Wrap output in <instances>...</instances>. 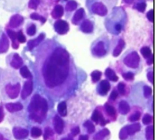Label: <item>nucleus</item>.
I'll return each instance as SVG.
<instances>
[{
	"instance_id": "24",
	"label": "nucleus",
	"mask_w": 155,
	"mask_h": 140,
	"mask_svg": "<svg viewBox=\"0 0 155 140\" xmlns=\"http://www.w3.org/2000/svg\"><path fill=\"white\" fill-rule=\"evenodd\" d=\"M110 134V131L108 130V129L105 128L97 133L94 136V140H103L105 137H106L107 135Z\"/></svg>"
},
{
	"instance_id": "23",
	"label": "nucleus",
	"mask_w": 155,
	"mask_h": 140,
	"mask_svg": "<svg viewBox=\"0 0 155 140\" xmlns=\"http://www.w3.org/2000/svg\"><path fill=\"white\" fill-rule=\"evenodd\" d=\"M84 16V10L82 8H79L76 11L75 14H74L73 18L72 19L73 22L74 24H77L78 22H79L83 18Z\"/></svg>"
},
{
	"instance_id": "51",
	"label": "nucleus",
	"mask_w": 155,
	"mask_h": 140,
	"mask_svg": "<svg viewBox=\"0 0 155 140\" xmlns=\"http://www.w3.org/2000/svg\"><path fill=\"white\" fill-rule=\"evenodd\" d=\"M117 95H118V94H117V92L115 90H113L111 94H110V98L112 100H114L116 99V98L117 97Z\"/></svg>"
},
{
	"instance_id": "34",
	"label": "nucleus",
	"mask_w": 155,
	"mask_h": 140,
	"mask_svg": "<svg viewBox=\"0 0 155 140\" xmlns=\"http://www.w3.org/2000/svg\"><path fill=\"white\" fill-rule=\"evenodd\" d=\"M105 110H106V112H107V113L110 115V116H115L116 115V110L115 109V108L108 104H106L105 106Z\"/></svg>"
},
{
	"instance_id": "46",
	"label": "nucleus",
	"mask_w": 155,
	"mask_h": 140,
	"mask_svg": "<svg viewBox=\"0 0 155 140\" xmlns=\"http://www.w3.org/2000/svg\"><path fill=\"white\" fill-rule=\"evenodd\" d=\"M117 89L119 92L121 94V95H124L125 93V85L124 83L120 82L118 84L117 86Z\"/></svg>"
},
{
	"instance_id": "10",
	"label": "nucleus",
	"mask_w": 155,
	"mask_h": 140,
	"mask_svg": "<svg viewBox=\"0 0 155 140\" xmlns=\"http://www.w3.org/2000/svg\"><path fill=\"white\" fill-rule=\"evenodd\" d=\"M33 81L31 80H28L24 83L21 94L22 99L25 100L31 94L33 91Z\"/></svg>"
},
{
	"instance_id": "2",
	"label": "nucleus",
	"mask_w": 155,
	"mask_h": 140,
	"mask_svg": "<svg viewBox=\"0 0 155 140\" xmlns=\"http://www.w3.org/2000/svg\"><path fill=\"white\" fill-rule=\"evenodd\" d=\"M20 89V83L12 82L10 72L0 68V99L3 101L15 99L18 97Z\"/></svg>"
},
{
	"instance_id": "5",
	"label": "nucleus",
	"mask_w": 155,
	"mask_h": 140,
	"mask_svg": "<svg viewBox=\"0 0 155 140\" xmlns=\"http://www.w3.org/2000/svg\"><path fill=\"white\" fill-rule=\"evenodd\" d=\"M24 22V18L19 14H15L11 16L7 24V28L13 29L20 27Z\"/></svg>"
},
{
	"instance_id": "25",
	"label": "nucleus",
	"mask_w": 155,
	"mask_h": 140,
	"mask_svg": "<svg viewBox=\"0 0 155 140\" xmlns=\"http://www.w3.org/2000/svg\"><path fill=\"white\" fill-rule=\"evenodd\" d=\"M105 75L106 77L110 80L113 81H116L118 80V77L116 75V74H115L114 71L110 69V68H107L105 70Z\"/></svg>"
},
{
	"instance_id": "1",
	"label": "nucleus",
	"mask_w": 155,
	"mask_h": 140,
	"mask_svg": "<svg viewBox=\"0 0 155 140\" xmlns=\"http://www.w3.org/2000/svg\"><path fill=\"white\" fill-rule=\"evenodd\" d=\"M44 59L42 72L45 83L49 88L62 84L68 77L70 59L68 52L61 46H51Z\"/></svg>"
},
{
	"instance_id": "22",
	"label": "nucleus",
	"mask_w": 155,
	"mask_h": 140,
	"mask_svg": "<svg viewBox=\"0 0 155 140\" xmlns=\"http://www.w3.org/2000/svg\"><path fill=\"white\" fill-rule=\"evenodd\" d=\"M130 107L128 103L124 100L121 101L119 104V110L122 115L127 114L130 111Z\"/></svg>"
},
{
	"instance_id": "54",
	"label": "nucleus",
	"mask_w": 155,
	"mask_h": 140,
	"mask_svg": "<svg viewBox=\"0 0 155 140\" xmlns=\"http://www.w3.org/2000/svg\"><path fill=\"white\" fill-rule=\"evenodd\" d=\"M153 62V56L152 55L151 57V59H150V57H149V59L147 60V63L148 65H151V64H152Z\"/></svg>"
},
{
	"instance_id": "53",
	"label": "nucleus",
	"mask_w": 155,
	"mask_h": 140,
	"mask_svg": "<svg viewBox=\"0 0 155 140\" xmlns=\"http://www.w3.org/2000/svg\"><path fill=\"white\" fill-rule=\"evenodd\" d=\"M88 137L86 135H81L79 138V140H88Z\"/></svg>"
},
{
	"instance_id": "55",
	"label": "nucleus",
	"mask_w": 155,
	"mask_h": 140,
	"mask_svg": "<svg viewBox=\"0 0 155 140\" xmlns=\"http://www.w3.org/2000/svg\"><path fill=\"white\" fill-rule=\"evenodd\" d=\"M121 28H122L121 25H120V24H117V25H116V30L117 31H119L121 30Z\"/></svg>"
},
{
	"instance_id": "42",
	"label": "nucleus",
	"mask_w": 155,
	"mask_h": 140,
	"mask_svg": "<svg viewBox=\"0 0 155 140\" xmlns=\"http://www.w3.org/2000/svg\"><path fill=\"white\" fill-rule=\"evenodd\" d=\"M140 113L139 112H136L135 113H134L133 114H132L129 118L128 119L130 121H137L138 119H139L140 117Z\"/></svg>"
},
{
	"instance_id": "31",
	"label": "nucleus",
	"mask_w": 155,
	"mask_h": 140,
	"mask_svg": "<svg viewBox=\"0 0 155 140\" xmlns=\"http://www.w3.org/2000/svg\"><path fill=\"white\" fill-rule=\"evenodd\" d=\"M77 6H78V4L76 1H74L73 0H70L66 4L65 9L67 11H71L74 10L77 7Z\"/></svg>"
},
{
	"instance_id": "20",
	"label": "nucleus",
	"mask_w": 155,
	"mask_h": 140,
	"mask_svg": "<svg viewBox=\"0 0 155 140\" xmlns=\"http://www.w3.org/2000/svg\"><path fill=\"white\" fill-rule=\"evenodd\" d=\"M63 14H64V9H63L62 6H61L60 5H56L54 7V8L51 13L52 17L55 19L59 18L62 17Z\"/></svg>"
},
{
	"instance_id": "48",
	"label": "nucleus",
	"mask_w": 155,
	"mask_h": 140,
	"mask_svg": "<svg viewBox=\"0 0 155 140\" xmlns=\"http://www.w3.org/2000/svg\"><path fill=\"white\" fill-rule=\"evenodd\" d=\"M122 77L127 80H132L134 79V74L131 72L122 74Z\"/></svg>"
},
{
	"instance_id": "37",
	"label": "nucleus",
	"mask_w": 155,
	"mask_h": 140,
	"mask_svg": "<svg viewBox=\"0 0 155 140\" xmlns=\"http://www.w3.org/2000/svg\"><path fill=\"white\" fill-rule=\"evenodd\" d=\"M102 113L97 110H95L94 111V112L93 113V115H92V116H91V119L95 122L96 123L98 124L99 123V119H100V118L101 116H102Z\"/></svg>"
},
{
	"instance_id": "13",
	"label": "nucleus",
	"mask_w": 155,
	"mask_h": 140,
	"mask_svg": "<svg viewBox=\"0 0 155 140\" xmlns=\"http://www.w3.org/2000/svg\"><path fill=\"white\" fill-rule=\"evenodd\" d=\"M92 10L95 13L101 16H104L107 12L105 6L99 2L94 4L92 7Z\"/></svg>"
},
{
	"instance_id": "41",
	"label": "nucleus",
	"mask_w": 155,
	"mask_h": 140,
	"mask_svg": "<svg viewBox=\"0 0 155 140\" xmlns=\"http://www.w3.org/2000/svg\"><path fill=\"white\" fill-rule=\"evenodd\" d=\"M36 26L34 24H31L30 27H28L27 29V33L28 36H32L36 33Z\"/></svg>"
},
{
	"instance_id": "18",
	"label": "nucleus",
	"mask_w": 155,
	"mask_h": 140,
	"mask_svg": "<svg viewBox=\"0 0 155 140\" xmlns=\"http://www.w3.org/2000/svg\"><path fill=\"white\" fill-rule=\"evenodd\" d=\"M0 140H13L10 130L5 127H0Z\"/></svg>"
},
{
	"instance_id": "16",
	"label": "nucleus",
	"mask_w": 155,
	"mask_h": 140,
	"mask_svg": "<svg viewBox=\"0 0 155 140\" xmlns=\"http://www.w3.org/2000/svg\"><path fill=\"white\" fill-rule=\"evenodd\" d=\"M44 37H45V34L43 33H41L39 34V36L37 38L29 40L27 43V46H28V49L31 51L34 47L38 45L39 44V43L44 39Z\"/></svg>"
},
{
	"instance_id": "27",
	"label": "nucleus",
	"mask_w": 155,
	"mask_h": 140,
	"mask_svg": "<svg viewBox=\"0 0 155 140\" xmlns=\"http://www.w3.org/2000/svg\"><path fill=\"white\" fill-rule=\"evenodd\" d=\"M58 111L59 113L62 116H65L67 115V105L65 101H62L58 105Z\"/></svg>"
},
{
	"instance_id": "36",
	"label": "nucleus",
	"mask_w": 155,
	"mask_h": 140,
	"mask_svg": "<svg viewBox=\"0 0 155 140\" xmlns=\"http://www.w3.org/2000/svg\"><path fill=\"white\" fill-rule=\"evenodd\" d=\"M30 18L31 19L36 20V21H40L43 24L46 21V19L45 18H44L43 16H41L40 14H39L37 13H31L30 14Z\"/></svg>"
},
{
	"instance_id": "29",
	"label": "nucleus",
	"mask_w": 155,
	"mask_h": 140,
	"mask_svg": "<svg viewBox=\"0 0 155 140\" xmlns=\"http://www.w3.org/2000/svg\"><path fill=\"white\" fill-rule=\"evenodd\" d=\"M140 52L142 54V55L143 56V57L144 58H149L152 55H151V49L148 46H143L140 49Z\"/></svg>"
},
{
	"instance_id": "12",
	"label": "nucleus",
	"mask_w": 155,
	"mask_h": 140,
	"mask_svg": "<svg viewBox=\"0 0 155 140\" xmlns=\"http://www.w3.org/2000/svg\"><path fill=\"white\" fill-rule=\"evenodd\" d=\"M6 32L8 36L12 40V46L13 48L18 49L19 48V42L17 39V32L8 28L6 29Z\"/></svg>"
},
{
	"instance_id": "11",
	"label": "nucleus",
	"mask_w": 155,
	"mask_h": 140,
	"mask_svg": "<svg viewBox=\"0 0 155 140\" xmlns=\"http://www.w3.org/2000/svg\"><path fill=\"white\" fill-rule=\"evenodd\" d=\"M4 109H5V110L10 113L17 112L22 110L23 109V105L19 102L7 103L4 104Z\"/></svg>"
},
{
	"instance_id": "50",
	"label": "nucleus",
	"mask_w": 155,
	"mask_h": 140,
	"mask_svg": "<svg viewBox=\"0 0 155 140\" xmlns=\"http://www.w3.org/2000/svg\"><path fill=\"white\" fill-rule=\"evenodd\" d=\"M79 132H80V129L79 127H75L71 130V133L73 136H76L79 133Z\"/></svg>"
},
{
	"instance_id": "38",
	"label": "nucleus",
	"mask_w": 155,
	"mask_h": 140,
	"mask_svg": "<svg viewBox=\"0 0 155 140\" xmlns=\"http://www.w3.org/2000/svg\"><path fill=\"white\" fill-rule=\"evenodd\" d=\"M54 133L53 132V130L50 127H46L44 130V140H47L50 137L52 136L53 135Z\"/></svg>"
},
{
	"instance_id": "21",
	"label": "nucleus",
	"mask_w": 155,
	"mask_h": 140,
	"mask_svg": "<svg viewBox=\"0 0 155 140\" xmlns=\"http://www.w3.org/2000/svg\"><path fill=\"white\" fill-rule=\"evenodd\" d=\"M81 30L84 33H91L93 30L92 23L89 20L84 21L81 24Z\"/></svg>"
},
{
	"instance_id": "45",
	"label": "nucleus",
	"mask_w": 155,
	"mask_h": 140,
	"mask_svg": "<svg viewBox=\"0 0 155 140\" xmlns=\"http://www.w3.org/2000/svg\"><path fill=\"white\" fill-rule=\"evenodd\" d=\"M146 3L145 2H140V3H137L136 5V8L137 10H138L140 12H143L146 8Z\"/></svg>"
},
{
	"instance_id": "57",
	"label": "nucleus",
	"mask_w": 155,
	"mask_h": 140,
	"mask_svg": "<svg viewBox=\"0 0 155 140\" xmlns=\"http://www.w3.org/2000/svg\"><path fill=\"white\" fill-rule=\"evenodd\" d=\"M54 1H55L56 2H58V1H60V0H54Z\"/></svg>"
},
{
	"instance_id": "7",
	"label": "nucleus",
	"mask_w": 155,
	"mask_h": 140,
	"mask_svg": "<svg viewBox=\"0 0 155 140\" xmlns=\"http://www.w3.org/2000/svg\"><path fill=\"white\" fill-rule=\"evenodd\" d=\"M9 48V40L5 32L0 28V54L6 52Z\"/></svg>"
},
{
	"instance_id": "43",
	"label": "nucleus",
	"mask_w": 155,
	"mask_h": 140,
	"mask_svg": "<svg viewBox=\"0 0 155 140\" xmlns=\"http://www.w3.org/2000/svg\"><path fill=\"white\" fill-rule=\"evenodd\" d=\"M152 116L151 115H150V114H145L144 115V116L143 117V119H142V122L144 124H150V122H151L152 121Z\"/></svg>"
},
{
	"instance_id": "52",
	"label": "nucleus",
	"mask_w": 155,
	"mask_h": 140,
	"mask_svg": "<svg viewBox=\"0 0 155 140\" xmlns=\"http://www.w3.org/2000/svg\"><path fill=\"white\" fill-rule=\"evenodd\" d=\"M147 78L148 79V80L151 83H153V71L151 72H149L147 74Z\"/></svg>"
},
{
	"instance_id": "6",
	"label": "nucleus",
	"mask_w": 155,
	"mask_h": 140,
	"mask_svg": "<svg viewBox=\"0 0 155 140\" xmlns=\"http://www.w3.org/2000/svg\"><path fill=\"white\" fill-rule=\"evenodd\" d=\"M28 130L26 129L15 126L12 129V134L13 137L17 140H21L26 138L28 135Z\"/></svg>"
},
{
	"instance_id": "33",
	"label": "nucleus",
	"mask_w": 155,
	"mask_h": 140,
	"mask_svg": "<svg viewBox=\"0 0 155 140\" xmlns=\"http://www.w3.org/2000/svg\"><path fill=\"white\" fill-rule=\"evenodd\" d=\"M101 75H102V72L101 71H97V70L94 71L91 74L92 81L93 82H96V81H99L101 77Z\"/></svg>"
},
{
	"instance_id": "4",
	"label": "nucleus",
	"mask_w": 155,
	"mask_h": 140,
	"mask_svg": "<svg viewBox=\"0 0 155 140\" xmlns=\"http://www.w3.org/2000/svg\"><path fill=\"white\" fill-rule=\"evenodd\" d=\"M140 58L136 52H133L128 54L124 60V62L127 66L132 68H136L139 66Z\"/></svg>"
},
{
	"instance_id": "9",
	"label": "nucleus",
	"mask_w": 155,
	"mask_h": 140,
	"mask_svg": "<svg viewBox=\"0 0 155 140\" xmlns=\"http://www.w3.org/2000/svg\"><path fill=\"white\" fill-rule=\"evenodd\" d=\"M54 28L58 34H64L68 32L69 30V25L65 21L58 20L54 23Z\"/></svg>"
},
{
	"instance_id": "47",
	"label": "nucleus",
	"mask_w": 155,
	"mask_h": 140,
	"mask_svg": "<svg viewBox=\"0 0 155 140\" xmlns=\"http://www.w3.org/2000/svg\"><path fill=\"white\" fill-rule=\"evenodd\" d=\"M143 94L144 96L146 98L149 97L151 94V89L148 86H145L143 87Z\"/></svg>"
},
{
	"instance_id": "8",
	"label": "nucleus",
	"mask_w": 155,
	"mask_h": 140,
	"mask_svg": "<svg viewBox=\"0 0 155 140\" xmlns=\"http://www.w3.org/2000/svg\"><path fill=\"white\" fill-rule=\"evenodd\" d=\"M8 64L10 66L14 69H19L22 66L23 60L19 55L17 53L13 54L10 58L8 59Z\"/></svg>"
},
{
	"instance_id": "19",
	"label": "nucleus",
	"mask_w": 155,
	"mask_h": 140,
	"mask_svg": "<svg viewBox=\"0 0 155 140\" xmlns=\"http://www.w3.org/2000/svg\"><path fill=\"white\" fill-rule=\"evenodd\" d=\"M125 128H126L128 135H131L140 130V125L139 123H134V124L125 126Z\"/></svg>"
},
{
	"instance_id": "32",
	"label": "nucleus",
	"mask_w": 155,
	"mask_h": 140,
	"mask_svg": "<svg viewBox=\"0 0 155 140\" xmlns=\"http://www.w3.org/2000/svg\"><path fill=\"white\" fill-rule=\"evenodd\" d=\"M84 126L85 127L87 128V131L89 133H92L95 130V127L93 125V124L92 123V122H91L90 121H85L84 124Z\"/></svg>"
},
{
	"instance_id": "49",
	"label": "nucleus",
	"mask_w": 155,
	"mask_h": 140,
	"mask_svg": "<svg viewBox=\"0 0 155 140\" xmlns=\"http://www.w3.org/2000/svg\"><path fill=\"white\" fill-rule=\"evenodd\" d=\"M147 17L148 18V19L151 22H153L154 21V15H153V10L151 9V10H150L147 14Z\"/></svg>"
},
{
	"instance_id": "58",
	"label": "nucleus",
	"mask_w": 155,
	"mask_h": 140,
	"mask_svg": "<svg viewBox=\"0 0 155 140\" xmlns=\"http://www.w3.org/2000/svg\"><path fill=\"white\" fill-rule=\"evenodd\" d=\"M64 1H67V0H64Z\"/></svg>"
},
{
	"instance_id": "44",
	"label": "nucleus",
	"mask_w": 155,
	"mask_h": 140,
	"mask_svg": "<svg viewBox=\"0 0 155 140\" xmlns=\"http://www.w3.org/2000/svg\"><path fill=\"white\" fill-rule=\"evenodd\" d=\"M3 103L1 102L0 103V123H1L5 118V111Z\"/></svg>"
},
{
	"instance_id": "39",
	"label": "nucleus",
	"mask_w": 155,
	"mask_h": 140,
	"mask_svg": "<svg viewBox=\"0 0 155 140\" xmlns=\"http://www.w3.org/2000/svg\"><path fill=\"white\" fill-rule=\"evenodd\" d=\"M17 39L19 43H24L26 41V37L23 34L22 30L17 32Z\"/></svg>"
},
{
	"instance_id": "26",
	"label": "nucleus",
	"mask_w": 155,
	"mask_h": 140,
	"mask_svg": "<svg viewBox=\"0 0 155 140\" xmlns=\"http://www.w3.org/2000/svg\"><path fill=\"white\" fill-rule=\"evenodd\" d=\"M20 74L21 76L24 78H28L30 79L32 77V75L30 72L29 69L27 67V66H22L20 68Z\"/></svg>"
},
{
	"instance_id": "28",
	"label": "nucleus",
	"mask_w": 155,
	"mask_h": 140,
	"mask_svg": "<svg viewBox=\"0 0 155 140\" xmlns=\"http://www.w3.org/2000/svg\"><path fill=\"white\" fill-rule=\"evenodd\" d=\"M124 45H125V42H124V40H120L117 45L116 46V47L114 49L113 54V56H118L120 54V53L122 52V49L124 47Z\"/></svg>"
},
{
	"instance_id": "40",
	"label": "nucleus",
	"mask_w": 155,
	"mask_h": 140,
	"mask_svg": "<svg viewBox=\"0 0 155 140\" xmlns=\"http://www.w3.org/2000/svg\"><path fill=\"white\" fill-rule=\"evenodd\" d=\"M128 133L125 128V126L123 128L121 129V130L119 132V137L121 140H125V139H127V138L128 137Z\"/></svg>"
},
{
	"instance_id": "59",
	"label": "nucleus",
	"mask_w": 155,
	"mask_h": 140,
	"mask_svg": "<svg viewBox=\"0 0 155 140\" xmlns=\"http://www.w3.org/2000/svg\"><path fill=\"white\" fill-rule=\"evenodd\" d=\"M130 1H131V0H130Z\"/></svg>"
},
{
	"instance_id": "35",
	"label": "nucleus",
	"mask_w": 155,
	"mask_h": 140,
	"mask_svg": "<svg viewBox=\"0 0 155 140\" xmlns=\"http://www.w3.org/2000/svg\"><path fill=\"white\" fill-rule=\"evenodd\" d=\"M42 135V130L41 129L36 127H33L31 130V136L33 138H38L39 137Z\"/></svg>"
},
{
	"instance_id": "3",
	"label": "nucleus",
	"mask_w": 155,
	"mask_h": 140,
	"mask_svg": "<svg viewBox=\"0 0 155 140\" xmlns=\"http://www.w3.org/2000/svg\"><path fill=\"white\" fill-rule=\"evenodd\" d=\"M27 109L30 113L37 115L44 119L48 110L47 102L39 94H35L31 98Z\"/></svg>"
},
{
	"instance_id": "14",
	"label": "nucleus",
	"mask_w": 155,
	"mask_h": 140,
	"mask_svg": "<svg viewBox=\"0 0 155 140\" xmlns=\"http://www.w3.org/2000/svg\"><path fill=\"white\" fill-rule=\"evenodd\" d=\"M53 123L56 132L58 133H61L64 129L63 120L58 115H56L53 119Z\"/></svg>"
},
{
	"instance_id": "17",
	"label": "nucleus",
	"mask_w": 155,
	"mask_h": 140,
	"mask_svg": "<svg viewBox=\"0 0 155 140\" xmlns=\"http://www.w3.org/2000/svg\"><path fill=\"white\" fill-rule=\"evenodd\" d=\"M93 52L94 54L98 56H101L104 55L106 53V51L104 47V43L102 42H98L96 46L93 48Z\"/></svg>"
},
{
	"instance_id": "56",
	"label": "nucleus",
	"mask_w": 155,
	"mask_h": 140,
	"mask_svg": "<svg viewBox=\"0 0 155 140\" xmlns=\"http://www.w3.org/2000/svg\"><path fill=\"white\" fill-rule=\"evenodd\" d=\"M61 140H73V139L71 138H70V137H66V138H62Z\"/></svg>"
},
{
	"instance_id": "30",
	"label": "nucleus",
	"mask_w": 155,
	"mask_h": 140,
	"mask_svg": "<svg viewBox=\"0 0 155 140\" xmlns=\"http://www.w3.org/2000/svg\"><path fill=\"white\" fill-rule=\"evenodd\" d=\"M145 136L147 140L153 139V128L152 126H149L146 128Z\"/></svg>"
},
{
	"instance_id": "15",
	"label": "nucleus",
	"mask_w": 155,
	"mask_h": 140,
	"mask_svg": "<svg viewBox=\"0 0 155 140\" xmlns=\"http://www.w3.org/2000/svg\"><path fill=\"white\" fill-rule=\"evenodd\" d=\"M110 89V83L107 80H102L99 84V92L101 95H105L107 94Z\"/></svg>"
}]
</instances>
